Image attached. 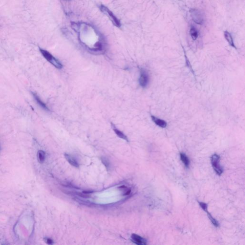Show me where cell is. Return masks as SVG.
Segmentation results:
<instances>
[{
	"label": "cell",
	"instance_id": "9c48e42d",
	"mask_svg": "<svg viewBox=\"0 0 245 245\" xmlns=\"http://www.w3.org/2000/svg\"><path fill=\"white\" fill-rule=\"evenodd\" d=\"M224 36H225V38L226 41H228V43L233 48H236L235 45L234 43V41H233V38L232 37L230 33H229L228 32L226 31L224 32Z\"/></svg>",
	"mask_w": 245,
	"mask_h": 245
},
{
	"label": "cell",
	"instance_id": "d6986e66",
	"mask_svg": "<svg viewBox=\"0 0 245 245\" xmlns=\"http://www.w3.org/2000/svg\"><path fill=\"white\" fill-rule=\"evenodd\" d=\"M0 149H1V147H0Z\"/></svg>",
	"mask_w": 245,
	"mask_h": 245
},
{
	"label": "cell",
	"instance_id": "8fae6325",
	"mask_svg": "<svg viewBox=\"0 0 245 245\" xmlns=\"http://www.w3.org/2000/svg\"><path fill=\"white\" fill-rule=\"evenodd\" d=\"M190 34L193 40H196L199 35V33L197 29L194 26H192L190 28Z\"/></svg>",
	"mask_w": 245,
	"mask_h": 245
},
{
	"label": "cell",
	"instance_id": "5b68a950",
	"mask_svg": "<svg viewBox=\"0 0 245 245\" xmlns=\"http://www.w3.org/2000/svg\"><path fill=\"white\" fill-rule=\"evenodd\" d=\"M140 84L143 88L146 87L149 83V76L148 73L145 70L141 69L140 76Z\"/></svg>",
	"mask_w": 245,
	"mask_h": 245
},
{
	"label": "cell",
	"instance_id": "2e32d148",
	"mask_svg": "<svg viewBox=\"0 0 245 245\" xmlns=\"http://www.w3.org/2000/svg\"><path fill=\"white\" fill-rule=\"evenodd\" d=\"M199 205H200L201 207L203 209L205 212H207V205L206 203L203 202H199Z\"/></svg>",
	"mask_w": 245,
	"mask_h": 245
},
{
	"label": "cell",
	"instance_id": "9a60e30c",
	"mask_svg": "<svg viewBox=\"0 0 245 245\" xmlns=\"http://www.w3.org/2000/svg\"><path fill=\"white\" fill-rule=\"evenodd\" d=\"M207 214H208V216L209 218V219L211 220V221L212 223H213V225L214 226H216V227H218L219 226V223H218V222L216 220L214 219V218L212 216L211 214H210V213H209L208 212H207Z\"/></svg>",
	"mask_w": 245,
	"mask_h": 245
},
{
	"label": "cell",
	"instance_id": "ba28073f",
	"mask_svg": "<svg viewBox=\"0 0 245 245\" xmlns=\"http://www.w3.org/2000/svg\"><path fill=\"white\" fill-rule=\"evenodd\" d=\"M151 117L152 121L154 122L155 124L158 126H160L161 128H166L167 127V122L162 119L157 118V117L153 116V115H152Z\"/></svg>",
	"mask_w": 245,
	"mask_h": 245
},
{
	"label": "cell",
	"instance_id": "7c38bea8",
	"mask_svg": "<svg viewBox=\"0 0 245 245\" xmlns=\"http://www.w3.org/2000/svg\"><path fill=\"white\" fill-rule=\"evenodd\" d=\"M180 157L182 162L184 163V165L187 168H189V164H190V160H189L188 158L187 157V156L184 153H180Z\"/></svg>",
	"mask_w": 245,
	"mask_h": 245
},
{
	"label": "cell",
	"instance_id": "277c9868",
	"mask_svg": "<svg viewBox=\"0 0 245 245\" xmlns=\"http://www.w3.org/2000/svg\"><path fill=\"white\" fill-rule=\"evenodd\" d=\"M101 10L103 12H104L105 14L108 15L109 17H110V20L112 21V23L114 24L115 26H116L117 27H120V22L119 21V20L115 17V15H114L113 13L110 11V10H109L107 7L103 6V5L101 6Z\"/></svg>",
	"mask_w": 245,
	"mask_h": 245
},
{
	"label": "cell",
	"instance_id": "ac0fdd59",
	"mask_svg": "<svg viewBox=\"0 0 245 245\" xmlns=\"http://www.w3.org/2000/svg\"><path fill=\"white\" fill-rule=\"evenodd\" d=\"M102 161H103V163L104 164V165L106 167V168H108V166H109V164L108 161L106 160L105 158H102Z\"/></svg>",
	"mask_w": 245,
	"mask_h": 245
},
{
	"label": "cell",
	"instance_id": "4fadbf2b",
	"mask_svg": "<svg viewBox=\"0 0 245 245\" xmlns=\"http://www.w3.org/2000/svg\"><path fill=\"white\" fill-rule=\"evenodd\" d=\"M113 129H114V131L115 132V134L118 135V137H119L120 138H122V139L126 140L127 141H128L127 137L122 132L120 131V130H118L115 127H114Z\"/></svg>",
	"mask_w": 245,
	"mask_h": 245
},
{
	"label": "cell",
	"instance_id": "30bf717a",
	"mask_svg": "<svg viewBox=\"0 0 245 245\" xmlns=\"http://www.w3.org/2000/svg\"><path fill=\"white\" fill-rule=\"evenodd\" d=\"M65 157L69 164L71 165L72 166L76 167V168H79V165L78 163L77 162L76 160H74L73 158L71 156H70L69 155L65 154Z\"/></svg>",
	"mask_w": 245,
	"mask_h": 245
},
{
	"label": "cell",
	"instance_id": "3957f363",
	"mask_svg": "<svg viewBox=\"0 0 245 245\" xmlns=\"http://www.w3.org/2000/svg\"><path fill=\"white\" fill-rule=\"evenodd\" d=\"M211 163L213 169L218 175H221L223 172V168L220 164V157L218 155L214 154L211 157Z\"/></svg>",
	"mask_w": 245,
	"mask_h": 245
},
{
	"label": "cell",
	"instance_id": "52a82bcc",
	"mask_svg": "<svg viewBox=\"0 0 245 245\" xmlns=\"http://www.w3.org/2000/svg\"><path fill=\"white\" fill-rule=\"evenodd\" d=\"M33 96L34 97V99H35L36 102L37 103V104L42 107V108L47 111H50V110L49 109V108L47 107L46 104H45V103L42 102V100L40 99V97L37 95V94H35V92H32Z\"/></svg>",
	"mask_w": 245,
	"mask_h": 245
},
{
	"label": "cell",
	"instance_id": "e0dca14e",
	"mask_svg": "<svg viewBox=\"0 0 245 245\" xmlns=\"http://www.w3.org/2000/svg\"><path fill=\"white\" fill-rule=\"evenodd\" d=\"M45 242L47 243V244H49V245H51L53 244V240L51 239L50 238H45Z\"/></svg>",
	"mask_w": 245,
	"mask_h": 245
},
{
	"label": "cell",
	"instance_id": "5bb4252c",
	"mask_svg": "<svg viewBox=\"0 0 245 245\" xmlns=\"http://www.w3.org/2000/svg\"><path fill=\"white\" fill-rule=\"evenodd\" d=\"M37 157H38V161L40 163H43L45 160V152L42 150H39L37 153Z\"/></svg>",
	"mask_w": 245,
	"mask_h": 245
},
{
	"label": "cell",
	"instance_id": "7a4b0ae2",
	"mask_svg": "<svg viewBox=\"0 0 245 245\" xmlns=\"http://www.w3.org/2000/svg\"><path fill=\"white\" fill-rule=\"evenodd\" d=\"M190 14L192 20L198 24H203L204 23V18L202 12L196 9L190 10Z\"/></svg>",
	"mask_w": 245,
	"mask_h": 245
},
{
	"label": "cell",
	"instance_id": "6da1fadb",
	"mask_svg": "<svg viewBox=\"0 0 245 245\" xmlns=\"http://www.w3.org/2000/svg\"><path fill=\"white\" fill-rule=\"evenodd\" d=\"M40 50L43 57L55 67L58 69H61L62 68V65L61 62L56 59L49 52L40 48Z\"/></svg>",
	"mask_w": 245,
	"mask_h": 245
},
{
	"label": "cell",
	"instance_id": "8992f818",
	"mask_svg": "<svg viewBox=\"0 0 245 245\" xmlns=\"http://www.w3.org/2000/svg\"><path fill=\"white\" fill-rule=\"evenodd\" d=\"M131 238L132 241L137 245H145L146 244V239L141 237L140 236H138L137 235L133 234L132 235Z\"/></svg>",
	"mask_w": 245,
	"mask_h": 245
}]
</instances>
